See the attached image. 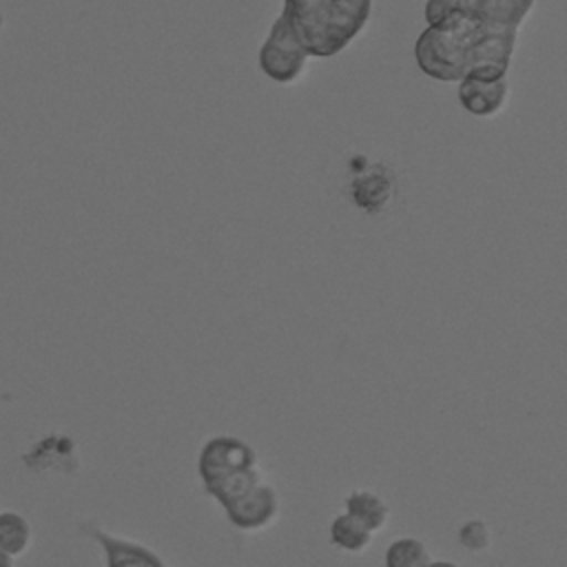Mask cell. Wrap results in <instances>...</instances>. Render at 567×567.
<instances>
[{
	"label": "cell",
	"mask_w": 567,
	"mask_h": 567,
	"mask_svg": "<svg viewBox=\"0 0 567 567\" xmlns=\"http://www.w3.org/2000/svg\"><path fill=\"white\" fill-rule=\"evenodd\" d=\"M536 0H470V13L492 29H514L534 9Z\"/></svg>",
	"instance_id": "obj_7"
},
{
	"label": "cell",
	"mask_w": 567,
	"mask_h": 567,
	"mask_svg": "<svg viewBox=\"0 0 567 567\" xmlns=\"http://www.w3.org/2000/svg\"><path fill=\"white\" fill-rule=\"evenodd\" d=\"M492 529L481 518H470L458 529V543L467 551H487L492 547Z\"/></svg>",
	"instance_id": "obj_12"
},
{
	"label": "cell",
	"mask_w": 567,
	"mask_h": 567,
	"mask_svg": "<svg viewBox=\"0 0 567 567\" xmlns=\"http://www.w3.org/2000/svg\"><path fill=\"white\" fill-rule=\"evenodd\" d=\"M434 558L421 538L405 536L390 543L383 556V567H425Z\"/></svg>",
	"instance_id": "obj_11"
},
{
	"label": "cell",
	"mask_w": 567,
	"mask_h": 567,
	"mask_svg": "<svg viewBox=\"0 0 567 567\" xmlns=\"http://www.w3.org/2000/svg\"><path fill=\"white\" fill-rule=\"evenodd\" d=\"M0 27H2V11H0Z\"/></svg>",
	"instance_id": "obj_15"
},
{
	"label": "cell",
	"mask_w": 567,
	"mask_h": 567,
	"mask_svg": "<svg viewBox=\"0 0 567 567\" xmlns=\"http://www.w3.org/2000/svg\"><path fill=\"white\" fill-rule=\"evenodd\" d=\"M0 567H13V558L4 551H0Z\"/></svg>",
	"instance_id": "obj_14"
},
{
	"label": "cell",
	"mask_w": 567,
	"mask_h": 567,
	"mask_svg": "<svg viewBox=\"0 0 567 567\" xmlns=\"http://www.w3.org/2000/svg\"><path fill=\"white\" fill-rule=\"evenodd\" d=\"M197 472L206 494L226 512L233 527L246 534L268 529L281 512L277 487L259 467L255 447L230 434L208 439L197 456Z\"/></svg>",
	"instance_id": "obj_1"
},
{
	"label": "cell",
	"mask_w": 567,
	"mask_h": 567,
	"mask_svg": "<svg viewBox=\"0 0 567 567\" xmlns=\"http://www.w3.org/2000/svg\"><path fill=\"white\" fill-rule=\"evenodd\" d=\"M343 505H346V512L359 518L374 536L388 527L392 516L390 505L383 501V496H379L372 489H352L346 496Z\"/></svg>",
	"instance_id": "obj_8"
},
{
	"label": "cell",
	"mask_w": 567,
	"mask_h": 567,
	"mask_svg": "<svg viewBox=\"0 0 567 567\" xmlns=\"http://www.w3.org/2000/svg\"><path fill=\"white\" fill-rule=\"evenodd\" d=\"M31 525L18 512H0V551L22 556L31 545Z\"/></svg>",
	"instance_id": "obj_10"
},
{
	"label": "cell",
	"mask_w": 567,
	"mask_h": 567,
	"mask_svg": "<svg viewBox=\"0 0 567 567\" xmlns=\"http://www.w3.org/2000/svg\"><path fill=\"white\" fill-rule=\"evenodd\" d=\"M514 47V29H492L470 13H452L419 33L414 60L439 82L501 80L509 71Z\"/></svg>",
	"instance_id": "obj_2"
},
{
	"label": "cell",
	"mask_w": 567,
	"mask_h": 567,
	"mask_svg": "<svg viewBox=\"0 0 567 567\" xmlns=\"http://www.w3.org/2000/svg\"><path fill=\"white\" fill-rule=\"evenodd\" d=\"M106 556V567H166V563L151 547L109 534L106 529L91 527L89 532Z\"/></svg>",
	"instance_id": "obj_6"
},
{
	"label": "cell",
	"mask_w": 567,
	"mask_h": 567,
	"mask_svg": "<svg viewBox=\"0 0 567 567\" xmlns=\"http://www.w3.org/2000/svg\"><path fill=\"white\" fill-rule=\"evenodd\" d=\"M257 60L261 73L277 84H290L303 73L308 53L292 33L284 13H279L272 22L268 38L259 47Z\"/></svg>",
	"instance_id": "obj_4"
},
{
	"label": "cell",
	"mask_w": 567,
	"mask_h": 567,
	"mask_svg": "<svg viewBox=\"0 0 567 567\" xmlns=\"http://www.w3.org/2000/svg\"><path fill=\"white\" fill-rule=\"evenodd\" d=\"M509 95V84L505 78L501 80H478V78H463L458 82V102L461 106L478 117L496 115Z\"/></svg>",
	"instance_id": "obj_5"
},
{
	"label": "cell",
	"mask_w": 567,
	"mask_h": 567,
	"mask_svg": "<svg viewBox=\"0 0 567 567\" xmlns=\"http://www.w3.org/2000/svg\"><path fill=\"white\" fill-rule=\"evenodd\" d=\"M281 13L308 58H332L363 31L372 0H284Z\"/></svg>",
	"instance_id": "obj_3"
},
{
	"label": "cell",
	"mask_w": 567,
	"mask_h": 567,
	"mask_svg": "<svg viewBox=\"0 0 567 567\" xmlns=\"http://www.w3.org/2000/svg\"><path fill=\"white\" fill-rule=\"evenodd\" d=\"M425 567H461V565H456V563H452V560H432V563H427Z\"/></svg>",
	"instance_id": "obj_13"
},
{
	"label": "cell",
	"mask_w": 567,
	"mask_h": 567,
	"mask_svg": "<svg viewBox=\"0 0 567 567\" xmlns=\"http://www.w3.org/2000/svg\"><path fill=\"white\" fill-rule=\"evenodd\" d=\"M374 534L352 514L343 512L330 523V543L348 554H363L372 545Z\"/></svg>",
	"instance_id": "obj_9"
}]
</instances>
